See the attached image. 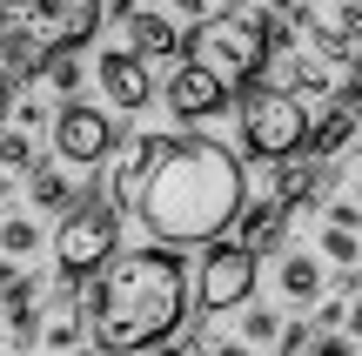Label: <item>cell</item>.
Returning <instances> with one entry per match:
<instances>
[{
    "instance_id": "cell-1",
    "label": "cell",
    "mask_w": 362,
    "mask_h": 356,
    "mask_svg": "<svg viewBox=\"0 0 362 356\" xmlns=\"http://www.w3.org/2000/svg\"><path fill=\"white\" fill-rule=\"evenodd\" d=\"M141 229L155 242H215L242 215V161L215 134H168L141 188Z\"/></svg>"
},
{
    "instance_id": "cell-2",
    "label": "cell",
    "mask_w": 362,
    "mask_h": 356,
    "mask_svg": "<svg viewBox=\"0 0 362 356\" xmlns=\"http://www.w3.org/2000/svg\"><path fill=\"white\" fill-rule=\"evenodd\" d=\"M188 316V263L175 249H115L88 289V336L101 356H134L181 330Z\"/></svg>"
},
{
    "instance_id": "cell-3",
    "label": "cell",
    "mask_w": 362,
    "mask_h": 356,
    "mask_svg": "<svg viewBox=\"0 0 362 356\" xmlns=\"http://www.w3.org/2000/svg\"><path fill=\"white\" fill-rule=\"evenodd\" d=\"M188 54L194 61H208L221 81H255V74H269L275 67V54H288L296 47V34L302 27L288 21V13H275L269 0H228V7H215L208 21H194L188 27Z\"/></svg>"
},
{
    "instance_id": "cell-4",
    "label": "cell",
    "mask_w": 362,
    "mask_h": 356,
    "mask_svg": "<svg viewBox=\"0 0 362 356\" xmlns=\"http://www.w3.org/2000/svg\"><path fill=\"white\" fill-rule=\"evenodd\" d=\"M101 34V0H0V74L34 81L61 47Z\"/></svg>"
},
{
    "instance_id": "cell-5",
    "label": "cell",
    "mask_w": 362,
    "mask_h": 356,
    "mask_svg": "<svg viewBox=\"0 0 362 356\" xmlns=\"http://www.w3.org/2000/svg\"><path fill=\"white\" fill-rule=\"evenodd\" d=\"M235 121H242L248 155H262V161H296L309 148V101L296 88H282V81H269V74L248 81Z\"/></svg>"
},
{
    "instance_id": "cell-6",
    "label": "cell",
    "mask_w": 362,
    "mask_h": 356,
    "mask_svg": "<svg viewBox=\"0 0 362 356\" xmlns=\"http://www.w3.org/2000/svg\"><path fill=\"white\" fill-rule=\"evenodd\" d=\"M115 249H121V209L107 195H88V202H67L61 209V229H54V269H61V282H88Z\"/></svg>"
},
{
    "instance_id": "cell-7",
    "label": "cell",
    "mask_w": 362,
    "mask_h": 356,
    "mask_svg": "<svg viewBox=\"0 0 362 356\" xmlns=\"http://www.w3.org/2000/svg\"><path fill=\"white\" fill-rule=\"evenodd\" d=\"M255 282H262V249L255 242H221L215 236V249L202 255V316H228V309H242L248 296H255Z\"/></svg>"
},
{
    "instance_id": "cell-8",
    "label": "cell",
    "mask_w": 362,
    "mask_h": 356,
    "mask_svg": "<svg viewBox=\"0 0 362 356\" xmlns=\"http://www.w3.org/2000/svg\"><path fill=\"white\" fill-rule=\"evenodd\" d=\"M54 161H67V168H107V155H115V115L107 108H88V101H61V115H54Z\"/></svg>"
},
{
    "instance_id": "cell-9",
    "label": "cell",
    "mask_w": 362,
    "mask_h": 356,
    "mask_svg": "<svg viewBox=\"0 0 362 356\" xmlns=\"http://www.w3.org/2000/svg\"><path fill=\"white\" fill-rule=\"evenodd\" d=\"M161 108H168L175 121H208V115H221V108H228V81H221L208 61L181 54L175 74L161 81Z\"/></svg>"
},
{
    "instance_id": "cell-10",
    "label": "cell",
    "mask_w": 362,
    "mask_h": 356,
    "mask_svg": "<svg viewBox=\"0 0 362 356\" xmlns=\"http://www.w3.org/2000/svg\"><path fill=\"white\" fill-rule=\"evenodd\" d=\"M161 142H168V134H134V142H115V155H107V188H101V195L115 202L121 215L141 209V188H148V168H155Z\"/></svg>"
},
{
    "instance_id": "cell-11",
    "label": "cell",
    "mask_w": 362,
    "mask_h": 356,
    "mask_svg": "<svg viewBox=\"0 0 362 356\" xmlns=\"http://www.w3.org/2000/svg\"><path fill=\"white\" fill-rule=\"evenodd\" d=\"M94 81L107 88V101H115L121 115H141L148 101H161L155 74H148V61H141L134 47H107L101 61H94Z\"/></svg>"
},
{
    "instance_id": "cell-12",
    "label": "cell",
    "mask_w": 362,
    "mask_h": 356,
    "mask_svg": "<svg viewBox=\"0 0 362 356\" xmlns=\"http://www.w3.org/2000/svg\"><path fill=\"white\" fill-rule=\"evenodd\" d=\"M121 27H128V47L141 54V61H181V54H188V34H181V21L168 7H134Z\"/></svg>"
},
{
    "instance_id": "cell-13",
    "label": "cell",
    "mask_w": 362,
    "mask_h": 356,
    "mask_svg": "<svg viewBox=\"0 0 362 356\" xmlns=\"http://www.w3.org/2000/svg\"><path fill=\"white\" fill-rule=\"evenodd\" d=\"M275 81H282V88H296L302 101H329V94H342L336 61H329V54H302V47L275 54Z\"/></svg>"
},
{
    "instance_id": "cell-14",
    "label": "cell",
    "mask_w": 362,
    "mask_h": 356,
    "mask_svg": "<svg viewBox=\"0 0 362 356\" xmlns=\"http://www.w3.org/2000/svg\"><path fill=\"white\" fill-rule=\"evenodd\" d=\"M275 289H282V303H296V309L322 303V296H329V263H322V255L288 249L282 263H275Z\"/></svg>"
},
{
    "instance_id": "cell-15",
    "label": "cell",
    "mask_w": 362,
    "mask_h": 356,
    "mask_svg": "<svg viewBox=\"0 0 362 356\" xmlns=\"http://www.w3.org/2000/svg\"><path fill=\"white\" fill-rule=\"evenodd\" d=\"M0 303H7V336H13V350H34V343H40V323H47L40 276H21L13 289H0Z\"/></svg>"
},
{
    "instance_id": "cell-16",
    "label": "cell",
    "mask_w": 362,
    "mask_h": 356,
    "mask_svg": "<svg viewBox=\"0 0 362 356\" xmlns=\"http://www.w3.org/2000/svg\"><path fill=\"white\" fill-rule=\"evenodd\" d=\"M27 195H34V209L61 215L67 202H74V168H67V161H34V168H27Z\"/></svg>"
},
{
    "instance_id": "cell-17",
    "label": "cell",
    "mask_w": 362,
    "mask_h": 356,
    "mask_svg": "<svg viewBox=\"0 0 362 356\" xmlns=\"http://www.w3.org/2000/svg\"><path fill=\"white\" fill-rule=\"evenodd\" d=\"M349 134H356V115L336 101L322 121H309V148H302V155H329V161H336L342 148H349Z\"/></svg>"
},
{
    "instance_id": "cell-18",
    "label": "cell",
    "mask_w": 362,
    "mask_h": 356,
    "mask_svg": "<svg viewBox=\"0 0 362 356\" xmlns=\"http://www.w3.org/2000/svg\"><path fill=\"white\" fill-rule=\"evenodd\" d=\"M315 249H322L329 269H356V263H362V229H349V222H322V242H315Z\"/></svg>"
},
{
    "instance_id": "cell-19",
    "label": "cell",
    "mask_w": 362,
    "mask_h": 356,
    "mask_svg": "<svg viewBox=\"0 0 362 356\" xmlns=\"http://www.w3.org/2000/svg\"><path fill=\"white\" fill-rule=\"evenodd\" d=\"M40 81H47L61 101H81V81H88V67H81V47H61L47 67H40Z\"/></svg>"
},
{
    "instance_id": "cell-20",
    "label": "cell",
    "mask_w": 362,
    "mask_h": 356,
    "mask_svg": "<svg viewBox=\"0 0 362 356\" xmlns=\"http://www.w3.org/2000/svg\"><path fill=\"white\" fill-rule=\"evenodd\" d=\"M34 249H40V222H34V215H7V222H0V255L27 263Z\"/></svg>"
},
{
    "instance_id": "cell-21",
    "label": "cell",
    "mask_w": 362,
    "mask_h": 356,
    "mask_svg": "<svg viewBox=\"0 0 362 356\" xmlns=\"http://www.w3.org/2000/svg\"><path fill=\"white\" fill-rule=\"evenodd\" d=\"M34 161H40V155H34V134L7 121V128H0V168H7V175H27Z\"/></svg>"
},
{
    "instance_id": "cell-22",
    "label": "cell",
    "mask_w": 362,
    "mask_h": 356,
    "mask_svg": "<svg viewBox=\"0 0 362 356\" xmlns=\"http://www.w3.org/2000/svg\"><path fill=\"white\" fill-rule=\"evenodd\" d=\"M275 336H282V316H275V309L269 303H255V296H248V303H242V343H275Z\"/></svg>"
},
{
    "instance_id": "cell-23",
    "label": "cell",
    "mask_w": 362,
    "mask_h": 356,
    "mask_svg": "<svg viewBox=\"0 0 362 356\" xmlns=\"http://www.w3.org/2000/svg\"><path fill=\"white\" fill-rule=\"evenodd\" d=\"M7 121H13V128H27V134H47L54 128V115H47L40 94H7Z\"/></svg>"
},
{
    "instance_id": "cell-24",
    "label": "cell",
    "mask_w": 362,
    "mask_h": 356,
    "mask_svg": "<svg viewBox=\"0 0 362 356\" xmlns=\"http://www.w3.org/2000/svg\"><path fill=\"white\" fill-rule=\"evenodd\" d=\"M309 356H356V336L342 330V323H336V330H315L309 336Z\"/></svg>"
},
{
    "instance_id": "cell-25",
    "label": "cell",
    "mask_w": 362,
    "mask_h": 356,
    "mask_svg": "<svg viewBox=\"0 0 362 356\" xmlns=\"http://www.w3.org/2000/svg\"><path fill=\"white\" fill-rule=\"evenodd\" d=\"M161 7H168L181 27H194V21H208V13H215V0H161Z\"/></svg>"
},
{
    "instance_id": "cell-26",
    "label": "cell",
    "mask_w": 362,
    "mask_h": 356,
    "mask_svg": "<svg viewBox=\"0 0 362 356\" xmlns=\"http://www.w3.org/2000/svg\"><path fill=\"white\" fill-rule=\"evenodd\" d=\"M342 316H349V303H342V296H322V303H315V330H336Z\"/></svg>"
},
{
    "instance_id": "cell-27",
    "label": "cell",
    "mask_w": 362,
    "mask_h": 356,
    "mask_svg": "<svg viewBox=\"0 0 362 356\" xmlns=\"http://www.w3.org/2000/svg\"><path fill=\"white\" fill-rule=\"evenodd\" d=\"M336 101L349 108V115H356V128H362V74H356V81H342V94H336Z\"/></svg>"
},
{
    "instance_id": "cell-28",
    "label": "cell",
    "mask_w": 362,
    "mask_h": 356,
    "mask_svg": "<svg viewBox=\"0 0 362 356\" xmlns=\"http://www.w3.org/2000/svg\"><path fill=\"white\" fill-rule=\"evenodd\" d=\"M202 356H255V343H242V336H221V343H208Z\"/></svg>"
},
{
    "instance_id": "cell-29",
    "label": "cell",
    "mask_w": 362,
    "mask_h": 356,
    "mask_svg": "<svg viewBox=\"0 0 362 356\" xmlns=\"http://www.w3.org/2000/svg\"><path fill=\"white\" fill-rule=\"evenodd\" d=\"M141 356H202V343H168V336H161V343H148Z\"/></svg>"
},
{
    "instance_id": "cell-30",
    "label": "cell",
    "mask_w": 362,
    "mask_h": 356,
    "mask_svg": "<svg viewBox=\"0 0 362 356\" xmlns=\"http://www.w3.org/2000/svg\"><path fill=\"white\" fill-rule=\"evenodd\" d=\"M329 222H349V229H362V202H329Z\"/></svg>"
},
{
    "instance_id": "cell-31",
    "label": "cell",
    "mask_w": 362,
    "mask_h": 356,
    "mask_svg": "<svg viewBox=\"0 0 362 356\" xmlns=\"http://www.w3.org/2000/svg\"><path fill=\"white\" fill-rule=\"evenodd\" d=\"M134 13V0H101V21H128Z\"/></svg>"
},
{
    "instance_id": "cell-32",
    "label": "cell",
    "mask_w": 362,
    "mask_h": 356,
    "mask_svg": "<svg viewBox=\"0 0 362 356\" xmlns=\"http://www.w3.org/2000/svg\"><path fill=\"white\" fill-rule=\"evenodd\" d=\"M342 323H349V336L362 343V289H356V303H349V316H342Z\"/></svg>"
},
{
    "instance_id": "cell-33",
    "label": "cell",
    "mask_w": 362,
    "mask_h": 356,
    "mask_svg": "<svg viewBox=\"0 0 362 356\" xmlns=\"http://www.w3.org/2000/svg\"><path fill=\"white\" fill-rule=\"evenodd\" d=\"M21 282V269H13V255H0V289H13Z\"/></svg>"
},
{
    "instance_id": "cell-34",
    "label": "cell",
    "mask_w": 362,
    "mask_h": 356,
    "mask_svg": "<svg viewBox=\"0 0 362 356\" xmlns=\"http://www.w3.org/2000/svg\"><path fill=\"white\" fill-rule=\"evenodd\" d=\"M7 202H13V175L0 168V209H7Z\"/></svg>"
},
{
    "instance_id": "cell-35",
    "label": "cell",
    "mask_w": 362,
    "mask_h": 356,
    "mask_svg": "<svg viewBox=\"0 0 362 356\" xmlns=\"http://www.w3.org/2000/svg\"><path fill=\"white\" fill-rule=\"evenodd\" d=\"M7 94H13V81H7V74H0V121H7Z\"/></svg>"
},
{
    "instance_id": "cell-36",
    "label": "cell",
    "mask_w": 362,
    "mask_h": 356,
    "mask_svg": "<svg viewBox=\"0 0 362 356\" xmlns=\"http://www.w3.org/2000/svg\"><path fill=\"white\" fill-rule=\"evenodd\" d=\"M356 202H362V182H356Z\"/></svg>"
}]
</instances>
